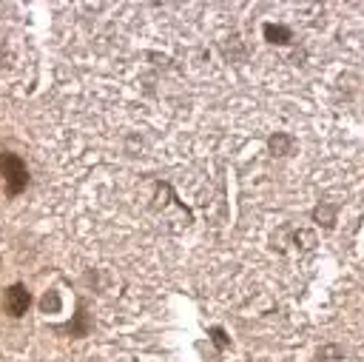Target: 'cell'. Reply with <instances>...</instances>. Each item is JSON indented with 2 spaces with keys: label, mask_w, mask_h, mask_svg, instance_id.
Returning <instances> with one entry per match:
<instances>
[{
  "label": "cell",
  "mask_w": 364,
  "mask_h": 362,
  "mask_svg": "<svg viewBox=\"0 0 364 362\" xmlns=\"http://www.w3.org/2000/svg\"><path fill=\"white\" fill-rule=\"evenodd\" d=\"M264 34H267V40H273V43H287V37H290V31H287V29L273 26V23H267V26H264Z\"/></svg>",
  "instance_id": "3957f363"
},
{
  "label": "cell",
  "mask_w": 364,
  "mask_h": 362,
  "mask_svg": "<svg viewBox=\"0 0 364 362\" xmlns=\"http://www.w3.org/2000/svg\"><path fill=\"white\" fill-rule=\"evenodd\" d=\"M0 177H3V182H6L9 197H17V194L28 185V168H26V162H23L17 154H11V151H0Z\"/></svg>",
  "instance_id": "6da1fadb"
},
{
  "label": "cell",
  "mask_w": 364,
  "mask_h": 362,
  "mask_svg": "<svg viewBox=\"0 0 364 362\" xmlns=\"http://www.w3.org/2000/svg\"><path fill=\"white\" fill-rule=\"evenodd\" d=\"M28 305H31V294H28V288L26 285H11L9 291H6V296H3V308L11 314V316H23L26 311H28Z\"/></svg>",
  "instance_id": "7a4b0ae2"
}]
</instances>
